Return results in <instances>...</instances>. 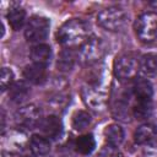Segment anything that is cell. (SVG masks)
Instances as JSON below:
<instances>
[{
  "instance_id": "52a82bcc",
  "label": "cell",
  "mask_w": 157,
  "mask_h": 157,
  "mask_svg": "<svg viewBox=\"0 0 157 157\" xmlns=\"http://www.w3.org/2000/svg\"><path fill=\"white\" fill-rule=\"evenodd\" d=\"M42 119V112L34 104L22 107L16 113V123L20 126L27 129H33L34 126H38Z\"/></svg>"
},
{
  "instance_id": "8fae6325",
  "label": "cell",
  "mask_w": 157,
  "mask_h": 157,
  "mask_svg": "<svg viewBox=\"0 0 157 157\" xmlns=\"http://www.w3.org/2000/svg\"><path fill=\"white\" fill-rule=\"evenodd\" d=\"M132 94L135 101H151L153 94L152 85L146 78H136L132 85Z\"/></svg>"
},
{
  "instance_id": "3957f363",
  "label": "cell",
  "mask_w": 157,
  "mask_h": 157,
  "mask_svg": "<svg viewBox=\"0 0 157 157\" xmlns=\"http://www.w3.org/2000/svg\"><path fill=\"white\" fill-rule=\"evenodd\" d=\"M135 33L141 42H152L157 37V13L145 12L135 21Z\"/></svg>"
},
{
  "instance_id": "277c9868",
  "label": "cell",
  "mask_w": 157,
  "mask_h": 157,
  "mask_svg": "<svg viewBox=\"0 0 157 157\" xmlns=\"http://www.w3.org/2000/svg\"><path fill=\"white\" fill-rule=\"evenodd\" d=\"M126 12L118 6H110L102 10L97 16L98 25L108 31H118L126 22Z\"/></svg>"
},
{
  "instance_id": "d4e9b609",
  "label": "cell",
  "mask_w": 157,
  "mask_h": 157,
  "mask_svg": "<svg viewBox=\"0 0 157 157\" xmlns=\"http://www.w3.org/2000/svg\"><path fill=\"white\" fill-rule=\"evenodd\" d=\"M150 5H152V6H157V1H153V2H150Z\"/></svg>"
},
{
  "instance_id": "7c38bea8",
  "label": "cell",
  "mask_w": 157,
  "mask_h": 157,
  "mask_svg": "<svg viewBox=\"0 0 157 157\" xmlns=\"http://www.w3.org/2000/svg\"><path fill=\"white\" fill-rule=\"evenodd\" d=\"M29 93H31V91L23 81H16L9 88V97L16 104L23 103L28 98Z\"/></svg>"
},
{
  "instance_id": "5bb4252c",
  "label": "cell",
  "mask_w": 157,
  "mask_h": 157,
  "mask_svg": "<svg viewBox=\"0 0 157 157\" xmlns=\"http://www.w3.org/2000/svg\"><path fill=\"white\" fill-rule=\"evenodd\" d=\"M157 135V129L152 124H144L140 128L136 129L134 134V140L139 145H144L147 142H151L152 140L156 139Z\"/></svg>"
},
{
  "instance_id": "cb8c5ba5",
  "label": "cell",
  "mask_w": 157,
  "mask_h": 157,
  "mask_svg": "<svg viewBox=\"0 0 157 157\" xmlns=\"http://www.w3.org/2000/svg\"><path fill=\"white\" fill-rule=\"evenodd\" d=\"M96 157H118V146L105 144L97 153Z\"/></svg>"
},
{
  "instance_id": "8992f818",
  "label": "cell",
  "mask_w": 157,
  "mask_h": 157,
  "mask_svg": "<svg viewBox=\"0 0 157 157\" xmlns=\"http://www.w3.org/2000/svg\"><path fill=\"white\" fill-rule=\"evenodd\" d=\"M105 52V43L98 37H90L80 48L78 56L85 64L98 61Z\"/></svg>"
},
{
  "instance_id": "30bf717a",
  "label": "cell",
  "mask_w": 157,
  "mask_h": 157,
  "mask_svg": "<svg viewBox=\"0 0 157 157\" xmlns=\"http://www.w3.org/2000/svg\"><path fill=\"white\" fill-rule=\"evenodd\" d=\"M83 101L92 109H102L105 104V94L97 90V87H87L82 91Z\"/></svg>"
},
{
  "instance_id": "7402d4cb",
  "label": "cell",
  "mask_w": 157,
  "mask_h": 157,
  "mask_svg": "<svg viewBox=\"0 0 157 157\" xmlns=\"http://www.w3.org/2000/svg\"><path fill=\"white\" fill-rule=\"evenodd\" d=\"M91 124V115L85 110H77L72 115V128L75 130H83Z\"/></svg>"
},
{
  "instance_id": "2e32d148",
  "label": "cell",
  "mask_w": 157,
  "mask_h": 157,
  "mask_svg": "<svg viewBox=\"0 0 157 157\" xmlns=\"http://www.w3.org/2000/svg\"><path fill=\"white\" fill-rule=\"evenodd\" d=\"M104 136L107 144L119 146L124 140V130L118 124H110L104 130Z\"/></svg>"
},
{
  "instance_id": "ffe728a7",
  "label": "cell",
  "mask_w": 157,
  "mask_h": 157,
  "mask_svg": "<svg viewBox=\"0 0 157 157\" xmlns=\"http://www.w3.org/2000/svg\"><path fill=\"white\" fill-rule=\"evenodd\" d=\"M152 113V103L151 101H136L132 107V114L136 119L144 120L147 119Z\"/></svg>"
},
{
  "instance_id": "484cf974",
  "label": "cell",
  "mask_w": 157,
  "mask_h": 157,
  "mask_svg": "<svg viewBox=\"0 0 157 157\" xmlns=\"http://www.w3.org/2000/svg\"><path fill=\"white\" fill-rule=\"evenodd\" d=\"M25 157H37V155H27V156H25Z\"/></svg>"
},
{
  "instance_id": "44dd1931",
  "label": "cell",
  "mask_w": 157,
  "mask_h": 157,
  "mask_svg": "<svg viewBox=\"0 0 157 157\" xmlns=\"http://www.w3.org/2000/svg\"><path fill=\"white\" fill-rule=\"evenodd\" d=\"M75 54L71 49H65L60 53L59 55V59H58V63H56V66L59 70L61 71H69L72 69L74 64H75Z\"/></svg>"
},
{
  "instance_id": "603a6c76",
  "label": "cell",
  "mask_w": 157,
  "mask_h": 157,
  "mask_svg": "<svg viewBox=\"0 0 157 157\" xmlns=\"http://www.w3.org/2000/svg\"><path fill=\"white\" fill-rule=\"evenodd\" d=\"M13 83V72L9 67H2L1 69V76H0V86L1 91H6L7 88L11 87Z\"/></svg>"
},
{
  "instance_id": "4fadbf2b",
  "label": "cell",
  "mask_w": 157,
  "mask_h": 157,
  "mask_svg": "<svg viewBox=\"0 0 157 157\" xmlns=\"http://www.w3.org/2000/svg\"><path fill=\"white\" fill-rule=\"evenodd\" d=\"M29 55L33 63L47 66L52 59V49L47 44H37L31 49Z\"/></svg>"
},
{
  "instance_id": "9c48e42d",
  "label": "cell",
  "mask_w": 157,
  "mask_h": 157,
  "mask_svg": "<svg viewBox=\"0 0 157 157\" xmlns=\"http://www.w3.org/2000/svg\"><path fill=\"white\" fill-rule=\"evenodd\" d=\"M23 77L33 85H42L47 80V66L32 63L25 67Z\"/></svg>"
},
{
  "instance_id": "5b68a950",
  "label": "cell",
  "mask_w": 157,
  "mask_h": 157,
  "mask_svg": "<svg viewBox=\"0 0 157 157\" xmlns=\"http://www.w3.org/2000/svg\"><path fill=\"white\" fill-rule=\"evenodd\" d=\"M49 28H50V22L47 17L43 16H32L25 29V37L28 42L32 43H39L47 39L49 34Z\"/></svg>"
},
{
  "instance_id": "6da1fadb",
  "label": "cell",
  "mask_w": 157,
  "mask_h": 157,
  "mask_svg": "<svg viewBox=\"0 0 157 157\" xmlns=\"http://www.w3.org/2000/svg\"><path fill=\"white\" fill-rule=\"evenodd\" d=\"M90 26L80 18H72L66 21L56 32V39L64 47L69 49L71 47L82 45L90 37Z\"/></svg>"
},
{
  "instance_id": "ac0fdd59",
  "label": "cell",
  "mask_w": 157,
  "mask_h": 157,
  "mask_svg": "<svg viewBox=\"0 0 157 157\" xmlns=\"http://www.w3.org/2000/svg\"><path fill=\"white\" fill-rule=\"evenodd\" d=\"M6 17H7V21H9V25L11 26V28L13 31H18L25 25L26 12H25V10H22L20 7H12L7 12Z\"/></svg>"
},
{
  "instance_id": "e0dca14e",
  "label": "cell",
  "mask_w": 157,
  "mask_h": 157,
  "mask_svg": "<svg viewBox=\"0 0 157 157\" xmlns=\"http://www.w3.org/2000/svg\"><path fill=\"white\" fill-rule=\"evenodd\" d=\"M140 70L147 76L157 75V54L148 53L140 59Z\"/></svg>"
},
{
  "instance_id": "ba28073f",
  "label": "cell",
  "mask_w": 157,
  "mask_h": 157,
  "mask_svg": "<svg viewBox=\"0 0 157 157\" xmlns=\"http://www.w3.org/2000/svg\"><path fill=\"white\" fill-rule=\"evenodd\" d=\"M38 128L40 129V131L44 134L45 137H52V139L58 137L63 131L61 120L56 115H48L43 118Z\"/></svg>"
},
{
  "instance_id": "d6986e66",
  "label": "cell",
  "mask_w": 157,
  "mask_h": 157,
  "mask_svg": "<svg viewBox=\"0 0 157 157\" xmlns=\"http://www.w3.org/2000/svg\"><path fill=\"white\" fill-rule=\"evenodd\" d=\"M75 147H76V151L80 152L81 155H90L96 147L94 137L91 134L82 135L76 140Z\"/></svg>"
},
{
  "instance_id": "9a60e30c",
  "label": "cell",
  "mask_w": 157,
  "mask_h": 157,
  "mask_svg": "<svg viewBox=\"0 0 157 157\" xmlns=\"http://www.w3.org/2000/svg\"><path fill=\"white\" fill-rule=\"evenodd\" d=\"M29 148L37 156H43L49 153L50 151V142L45 136L42 135H32L29 140Z\"/></svg>"
},
{
  "instance_id": "7a4b0ae2",
  "label": "cell",
  "mask_w": 157,
  "mask_h": 157,
  "mask_svg": "<svg viewBox=\"0 0 157 157\" xmlns=\"http://www.w3.org/2000/svg\"><path fill=\"white\" fill-rule=\"evenodd\" d=\"M113 70L115 77L121 81L135 78L140 70V60L132 54H121L115 58Z\"/></svg>"
}]
</instances>
